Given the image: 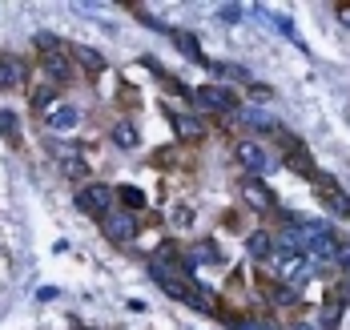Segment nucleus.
I'll list each match as a JSON object with an SVG mask.
<instances>
[{"mask_svg": "<svg viewBox=\"0 0 350 330\" xmlns=\"http://www.w3.org/2000/svg\"><path fill=\"white\" fill-rule=\"evenodd\" d=\"M310 270H314V266H310L302 254H290V250H286V254L274 258V278H278V282H290V286L306 282V278H310Z\"/></svg>", "mask_w": 350, "mask_h": 330, "instance_id": "7ed1b4c3", "label": "nucleus"}, {"mask_svg": "<svg viewBox=\"0 0 350 330\" xmlns=\"http://www.w3.org/2000/svg\"><path fill=\"white\" fill-rule=\"evenodd\" d=\"M338 258H342V266H347V274H350V246H342V254Z\"/></svg>", "mask_w": 350, "mask_h": 330, "instance_id": "c85d7f7f", "label": "nucleus"}, {"mask_svg": "<svg viewBox=\"0 0 350 330\" xmlns=\"http://www.w3.org/2000/svg\"><path fill=\"white\" fill-rule=\"evenodd\" d=\"M217 73H230V77H238V81H245V69H238V65H217Z\"/></svg>", "mask_w": 350, "mask_h": 330, "instance_id": "bb28decb", "label": "nucleus"}, {"mask_svg": "<svg viewBox=\"0 0 350 330\" xmlns=\"http://www.w3.org/2000/svg\"><path fill=\"white\" fill-rule=\"evenodd\" d=\"M217 16H226V20L234 25V20H242V8H238V4H221V8H217Z\"/></svg>", "mask_w": 350, "mask_h": 330, "instance_id": "5701e85b", "label": "nucleus"}, {"mask_svg": "<svg viewBox=\"0 0 350 330\" xmlns=\"http://www.w3.org/2000/svg\"><path fill=\"white\" fill-rule=\"evenodd\" d=\"M238 161H242L245 169H254V174H266L270 169V157H266V149L258 146V141H242L238 146Z\"/></svg>", "mask_w": 350, "mask_h": 330, "instance_id": "1a4fd4ad", "label": "nucleus"}, {"mask_svg": "<svg viewBox=\"0 0 350 330\" xmlns=\"http://www.w3.org/2000/svg\"><path fill=\"white\" fill-rule=\"evenodd\" d=\"M245 250H250L254 258H266L270 250H274V242H270V234H266V230H254V234H250V242H245Z\"/></svg>", "mask_w": 350, "mask_h": 330, "instance_id": "2eb2a0df", "label": "nucleus"}, {"mask_svg": "<svg viewBox=\"0 0 350 330\" xmlns=\"http://www.w3.org/2000/svg\"><path fill=\"white\" fill-rule=\"evenodd\" d=\"M113 141H117V146H121V149H137V129L121 121V125L113 129Z\"/></svg>", "mask_w": 350, "mask_h": 330, "instance_id": "a211bd4d", "label": "nucleus"}, {"mask_svg": "<svg viewBox=\"0 0 350 330\" xmlns=\"http://www.w3.org/2000/svg\"><path fill=\"white\" fill-rule=\"evenodd\" d=\"M174 225H193V210L177 206V210H174Z\"/></svg>", "mask_w": 350, "mask_h": 330, "instance_id": "393cba45", "label": "nucleus"}, {"mask_svg": "<svg viewBox=\"0 0 350 330\" xmlns=\"http://www.w3.org/2000/svg\"><path fill=\"white\" fill-rule=\"evenodd\" d=\"M282 153H286V169H294V174H302V178H318L314 161H310V149L302 146L298 137H286V141H282Z\"/></svg>", "mask_w": 350, "mask_h": 330, "instance_id": "39448f33", "label": "nucleus"}, {"mask_svg": "<svg viewBox=\"0 0 350 330\" xmlns=\"http://www.w3.org/2000/svg\"><path fill=\"white\" fill-rule=\"evenodd\" d=\"M242 121L250 125V129H278V121H274L270 113H262V109H245Z\"/></svg>", "mask_w": 350, "mask_h": 330, "instance_id": "f3484780", "label": "nucleus"}, {"mask_svg": "<svg viewBox=\"0 0 350 330\" xmlns=\"http://www.w3.org/2000/svg\"><path fill=\"white\" fill-rule=\"evenodd\" d=\"M193 258H198V262H221V250H217L213 242H198V246H193Z\"/></svg>", "mask_w": 350, "mask_h": 330, "instance_id": "4be33fe9", "label": "nucleus"}, {"mask_svg": "<svg viewBox=\"0 0 350 330\" xmlns=\"http://www.w3.org/2000/svg\"><path fill=\"white\" fill-rule=\"evenodd\" d=\"M25 81V65L16 57H0V89H16Z\"/></svg>", "mask_w": 350, "mask_h": 330, "instance_id": "f8f14e48", "label": "nucleus"}, {"mask_svg": "<svg viewBox=\"0 0 350 330\" xmlns=\"http://www.w3.org/2000/svg\"><path fill=\"white\" fill-rule=\"evenodd\" d=\"M33 105H40V109H44V105H53V89H36V93H33Z\"/></svg>", "mask_w": 350, "mask_h": 330, "instance_id": "a878e982", "label": "nucleus"}, {"mask_svg": "<svg viewBox=\"0 0 350 330\" xmlns=\"http://www.w3.org/2000/svg\"><path fill=\"white\" fill-rule=\"evenodd\" d=\"M234 330H278L274 322H262V318H250V322H238Z\"/></svg>", "mask_w": 350, "mask_h": 330, "instance_id": "b1692460", "label": "nucleus"}, {"mask_svg": "<svg viewBox=\"0 0 350 330\" xmlns=\"http://www.w3.org/2000/svg\"><path fill=\"white\" fill-rule=\"evenodd\" d=\"M338 318H342V298H338V294H330V298L322 302V318H318V330H334V327H338Z\"/></svg>", "mask_w": 350, "mask_h": 330, "instance_id": "4468645a", "label": "nucleus"}, {"mask_svg": "<svg viewBox=\"0 0 350 330\" xmlns=\"http://www.w3.org/2000/svg\"><path fill=\"white\" fill-rule=\"evenodd\" d=\"M242 197L254 206V210H274V193H270L262 182H254V178L242 185Z\"/></svg>", "mask_w": 350, "mask_h": 330, "instance_id": "9d476101", "label": "nucleus"}, {"mask_svg": "<svg viewBox=\"0 0 350 330\" xmlns=\"http://www.w3.org/2000/svg\"><path fill=\"white\" fill-rule=\"evenodd\" d=\"M0 133H4L8 141H16L21 125H16V113H12V109H0Z\"/></svg>", "mask_w": 350, "mask_h": 330, "instance_id": "412c9836", "label": "nucleus"}, {"mask_svg": "<svg viewBox=\"0 0 350 330\" xmlns=\"http://www.w3.org/2000/svg\"><path fill=\"white\" fill-rule=\"evenodd\" d=\"M57 157H61V174H65V178H85V174H89L85 149L77 146V141H61V146H57Z\"/></svg>", "mask_w": 350, "mask_h": 330, "instance_id": "423d86ee", "label": "nucleus"}, {"mask_svg": "<svg viewBox=\"0 0 350 330\" xmlns=\"http://www.w3.org/2000/svg\"><path fill=\"white\" fill-rule=\"evenodd\" d=\"M193 105L206 113H230L234 109V93L226 85H198L193 89Z\"/></svg>", "mask_w": 350, "mask_h": 330, "instance_id": "f03ea898", "label": "nucleus"}, {"mask_svg": "<svg viewBox=\"0 0 350 330\" xmlns=\"http://www.w3.org/2000/svg\"><path fill=\"white\" fill-rule=\"evenodd\" d=\"M290 330H318V327H310V322H298V327H290Z\"/></svg>", "mask_w": 350, "mask_h": 330, "instance_id": "c756f323", "label": "nucleus"}, {"mask_svg": "<svg viewBox=\"0 0 350 330\" xmlns=\"http://www.w3.org/2000/svg\"><path fill=\"white\" fill-rule=\"evenodd\" d=\"M44 121H49V129H72V125L81 121V109H72V105H53V109H44Z\"/></svg>", "mask_w": 350, "mask_h": 330, "instance_id": "9b49d317", "label": "nucleus"}, {"mask_svg": "<svg viewBox=\"0 0 350 330\" xmlns=\"http://www.w3.org/2000/svg\"><path fill=\"white\" fill-rule=\"evenodd\" d=\"M338 20H342V25L350 29V4H342V8H338Z\"/></svg>", "mask_w": 350, "mask_h": 330, "instance_id": "cd10ccee", "label": "nucleus"}, {"mask_svg": "<svg viewBox=\"0 0 350 330\" xmlns=\"http://www.w3.org/2000/svg\"><path fill=\"white\" fill-rule=\"evenodd\" d=\"M117 197H121V206H125V210H141V206H145V193H141L137 185H125Z\"/></svg>", "mask_w": 350, "mask_h": 330, "instance_id": "6ab92c4d", "label": "nucleus"}, {"mask_svg": "<svg viewBox=\"0 0 350 330\" xmlns=\"http://www.w3.org/2000/svg\"><path fill=\"white\" fill-rule=\"evenodd\" d=\"M101 225H105L109 242H133L137 238V221H133V214H125V210H113Z\"/></svg>", "mask_w": 350, "mask_h": 330, "instance_id": "0eeeda50", "label": "nucleus"}, {"mask_svg": "<svg viewBox=\"0 0 350 330\" xmlns=\"http://www.w3.org/2000/svg\"><path fill=\"white\" fill-rule=\"evenodd\" d=\"M174 40H177L181 53H189L193 61H202V49H198V37H193V33H174Z\"/></svg>", "mask_w": 350, "mask_h": 330, "instance_id": "aec40b11", "label": "nucleus"}, {"mask_svg": "<svg viewBox=\"0 0 350 330\" xmlns=\"http://www.w3.org/2000/svg\"><path fill=\"white\" fill-rule=\"evenodd\" d=\"M44 73H49V81L65 85V81H72V65L61 57V53H49V57H44Z\"/></svg>", "mask_w": 350, "mask_h": 330, "instance_id": "ddd939ff", "label": "nucleus"}, {"mask_svg": "<svg viewBox=\"0 0 350 330\" xmlns=\"http://www.w3.org/2000/svg\"><path fill=\"white\" fill-rule=\"evenodd\" d=\"M72 53H77V61H81L89 73H101V69H105V57H101V53H93V49H85V44H77Z\"/></svg>", "mask_w": 350, "mask_h": 330, "instance_id": "dca6fc26", "label": "nucleus"}, {"mask_svg": "<svg viewBox=\"0 0 350 330\" xmlns=\"http://www.w3.org/2000/svg\"><path fill=\"white\" fill-rule=\"evenodd\" d=\"M113 197H117V193H113L109 185L97 182V185H85V189L77 193V206H81L85 214H93V218H101V221H105L109 214H113Z\"/></svg>", "mask_w": 350, "mask_h": 330, "instance_id": "f257e3e1", "label": "nucleus"}, {"mask_svg": "<svg viewBox=\"0 0 350 330\" xmlns=\"http://www.w3.org/2000/svg\"><path fill=\"white\" fill-rule=\"evenodd\" d=\"M170 121H174V129H177L181 141H202V137H206V125H202L198 117H189V113L170 109Z\"/></svg>", "mask_w": 350, "mask_h": 330, "instance_id": "6e6552de", "label": "nucleus"}, {"mask_svg": "<svg viewBox=\"0 0 350 330\" xmlns=\"http://www.w3.org/2000/svg\"><path fill=\"white\" fill-rule=\"evenodd\" d=\"M314 189H318V197L326 202V210H330V214H338V218H347V214H350V193H342V185L334 182V178L318 174Z\"/></svg>", "mask_w": 350, "mask_h": 330, "instance_id": "20e7f679", "label": "nucleus"}]
</instances>
